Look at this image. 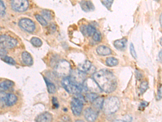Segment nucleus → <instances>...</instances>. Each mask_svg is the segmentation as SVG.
<instances>
[{"label": "nucleus", "mask_w": 162, "mask_h": 122, "mask_svg": "<svg viewBox=\"0 0 162 122\" xmlns=\"http://www.w3.org/2000/svg\"><path fill=\"white\" fill-rule=\"evenodd\" d=\"M35 18L37 20V21L40 23V24L43 26H45L48 24L47 22V21L45 20V19H44V17H42V16H41L40 15H38V14H36L35 15Z\"/></svg>", "instance_id": "26"}, {"label": "nucleus", "mask_w": 162, "mask_h": 122, "mask_svg": "<svg viewBox=\"0 0 162 122\" xmlns=\"http://www.w3.org/2000/svg\"><path fill=\"white\" fill-rule=\"evenodd\" d=\"M53 104L55 108H58V107L59 106V104H58V103L57 100V99L55 97L53 98Z\"/></svg>", "instance_id": "36"}, {"label": "nucleus", "mask_w": 162, "mask_h": 122, "mask_svg": "<svg viewBox=\"0 0 162 122\" xmlns=\"http://www.w3.org/2000/svg\"><path fill=\"white\" fill-rule=\"evenodd\" d=\"M148 103H146V102H143L142 103H141V105H140V106H141V108H139V109H141V110H142V109H144V108H145V107L148 105Z\"/></svg>", "instance_id": "37"}, {"label": "nucleus", "mask_w": 162, "mask_h": 122, "mask_svg": "<svg viewBox=\"0 0 162 122\" xmlns=\"http://www.w3.org/2000/svg\"><path fill=\"white\" fill-rule=\"evenodd\" d=\"M69 77L76 84L79 86H82L85 80L86 76L85 72L80 71L78 70L71 72Z\"/></svg>", "instance_id": "6"}, {"label": "nucleus", "mask_w": 162, "mask_h": 122, "mask_svg": "<svg viewBox=\"0 0 162 122\" xmlns=\"http://www.w3.org/2000/svg\"><path fill=\"white\" fill-rule=\"evenodd\" d=\"M130 53H131L132 57L135 58V59H136L137 58V54H136V52L135 51L134 44H132V43L130 45Z\"/></svg>", "instance_id": "33"}, {"label": "nucleus", "mask_w": 162, "mask_h": 122, "mask_svg": "<svg viewBox=\"0 0 162 122\" xmlns=\"http://www.w3.org/2000/svg\"><path fill=\"white\" fill-rule=\"evenodd\" d=\"M160 24H161V26L162 28V14L160 16Z\"/></svg>", "instance_id": "39"}, {"label": "nucleus", "mask_w": 162, "mask_h": 122, "mask_svg": "<svg viewBox=\"0 0 162 122\" xmlns=\"http://www.w3.org/2000/svg\"><path fill=\"white\" fill-rule=\"evenodd\" d=\"M7 54V51L6 50V48L4 47H2L1 46V53H0V55H1V58L3 57L6 56Z\"/></svg>", "instance_id": "34"}, {"label": "nucleus", "mask_w": 162, "mask_h": 122, "mask_svg": "<svg viewBox=\"0 0 162 122\" xmlns=\"http://www.w3.org/2000/svg\"><path fill=\"white\" fill-rule=\"evenodd\" d=\"M17 100V97L14 94H4L3 92L2 95L1 93V102L2 101L8 106H11L14 105L16 103Z\"/></svg>", "instance_id": "11"}, {"label": "nucleus", "mask_w": 162, "mask_h": 122, "mask_svg": "<svg viewBox=\"0 0 162 122\" xmlns=\"http://www.w3.org/2000/svg\"><path fill=\"white\" fill-rule=\"evenodd\" d=\"M96 32V29L93 26H91V25L87 26V36H89V37L92 36Z\"/></svg>", "instance_id": "25"}, {"label": "nucleus", "mask_w": 162, "mask_h": 122, "mask_svg": "<svg viewBox=\"0 0 162 122\" xmlns=\"http://www.w3.org/2000/svg\"><path fill=\"white\" fill-rule=\"evenodd\" d=\"M80 30L82 33L85 36H87V26H82L80 28Z\"/></svg>", "instance_id": "35"}, {"label": "nucleus", "mask_w": 162, "mask_h": 122, "mask_svg": "<svg viewBox=\"0 0 162 122\" xmlns=\"http://www.w3.org/2000/svg\"><path fill=\"white\" fill-rule=\"evenodd\" d=\"M1 46L5 48H12L16 46L17 41L13 37L7 35H1L0 37Z\"/></svg>", "instance_id": "8"}, {"label": "nucleus", "mask_w": 162, "mask_h": 122, "mask_svg": "<svg viewBox=\"0 0 162 122\" xmlns=\"http://www.w3.org/2000/svg\"><path fill=\"white\" fill-rule=\"evenodd\" d=\"M62 85L68 92L71 94H80L83 90V85L79 86L76 84L71 80L69 77L63 78L62 80Z\"/></svg>", "instance_id": "4"}, {"label": "nucleus", "mask_w": 162, "mask_h": 122, "mask_svg": "<svg viewBox=\"0 0 162 122\" xmlns=\"http://www.w3.org/2000/svg\"><path fill=\"white\" fill-rule=\"evenodd\" d=\"M160 44H161V45L162 46V37L161 38V40H160Z\"/></svg>", "instance_id": "40"}, {"label": "nucleus", "mask_w": 162, "mask_h": 122, "mask_svg": "<svg viewBox=\"0 0 162 122\" xmlns=\"http://www.w3.org/2000/svg\"><path fill=\"white\" fill-rule=\"evenodd\" d=\"M1 59L3 61L7 62V63L9 64L12 65H14L16 64V62L15 61V60H14L13 58L9 57H8L7 55L2 57Z\"/></svg>", "instance_id": "27"}, {"label": "nucleus", "mask_w": 162, "mask_h": 122, "mask_svg": "<svg viewBox=\"0 0 162 122\" xmlns=\"http://www.w3.org/2000/svg\"><path fill=\"white\" fill-rule=\"evenodd\" d=\"M159 58L160 59L161 61H162V51L160 52L159 54Z\"/></svg>", "instance_id": "38"}, {"label": "nucleus", "mask_w": 162, "mask_h": 122, "mask_svg": "<svg viewBox=\"0 0 162 122\" xmlns=\"http://www.w3.org/2000/svg\"><path fill=\"white\" fill-rule=\"evenodd\" d=\"M155 1H157V2H159L160 0H155Z\"/></svg>", "instance_id": "41"}, {"label": "nucleus", "mask_w": 162, "mask_h": 122, "mask_svg": "<svg viewBox=\"0 0 162 122\" xmlns=\"http://www.w3.org/2000/svg\"><path fill=\"white\" fill-rule=\"evenodd\" d=\"M148 88V83L146 81H143L140 86V93L143 94Z\"/></svg>", "instance_id": "28"}, {"label": "nucleus", "mask_w": 162, "mask_h": 122, "mask_svg": "<svg viewBox=\"0 0 162 122\" xmlns=\"http://www.w3.org/2000/svg\"><path fill=\"white\" fill-rule=\"evenodd\" d=\"M19 26L24 31L28 32H33L35 29V24L31 19L24 18L21 19L19 22Z\"/></svg>", "instance_id": "10"}, {"label": "nucleus", "mask_w": 162, "mask_h": 122, "mask_svg": "<svg viewBox=\"0 0 162 122\" xmlns=\"http://www.w3.org/2000/svg\"><path fill=\"white\" fill-rule=\"evenodd\" d=\"M106 64L108 66L112 67L117 65L118 64V61L117 59L113 57H109L106 60Z\"/></svg>", "instance_id": "22"}, {"label": "nucleus", "mask_w": 162, "mask_h": 122, "mask_svg": "<svg viewBox=\"0 0 162 122\" xmlns=\"http://www.w3.org/2000/svg\"><path fill=\"white\" fill-rule=\"evenodd\" d=\"M126 42H127V40L125 38H123L120 40L115 41L114 44L116 49L121 50L125 47Z\"/></svg>", "instance_id": "19"}, {"label": "nucleus", "mask_w": 162, "mask_h": 122, "mask_svg": "<svg viewBox=\"0 0 162 122\" xmlns=\"http://www.w3.org/2000/svg\"><path fill=\"white\" fill-rule=\"evenodd\" d=\"M91 67L92 65L91 62L88 60H86L78 65V69L80 71L87 73L90 70Z\"/></svg>", "instance_id": "15"}, {"label": "nucleus", "mask_w": 162, "mask_h": 122, "mask_svg": "<svg viewBox=\"0 0 162 122\" xmlns=\"http://www.w3.org/2000/svg\"><path fill=\"white\" fill-rule=\"evenodd\" d=\"M83 90H85V92L89 91L90 92L96 93L99 90H101L93 78H89L87 79H85L83 84Z\"/></svg>", "instance_id": "7"}, {"label": "nucleus", "mask_w": 162, "mask_h": 122, "mask_svg": "<svg viewBox=\"0 0 162 122\" xmlns=\"http://www.w3.org/2000/svg\"><path fill=\"white\" fill-rule=\"evenodd\" d=\"M22 58L24 63L28 66H31L33 64V60L30 53L24 52L22 54Z\"/></svg>", "instance_id": "17"}, {"label": "nucleus", "mask_w": 162, "mask_h": 122, "mask_svg": "<svg viewBox=\"0 0 162 122\" xmlns=\"http://www.w3.org/2000/svg\"><path fill=\"white\" fill-rule=\"evenodd\" d=\"M83 108V102L77 97L72 98L71 102V109L73 114L79 116L81 113Z\"/></svg>", "instance_id": "9"}, {"label": "nucleus", "mask_w": 162, "mask_h": 122, "mask_svg": "<svg viewBox=\"0 0 162 122\" xmlns=\"http://www.w3.org/2000/svg\"><path fill=\"white\" fill-rule=\"evenodd\" d=\"M92 78L97 84L102 91L107 93L114 91L117 87V81L112 72L107 69L95 72Z\"/></svg>", "instance_id": "1"}, {"label": "nucleus", "mask_w": 162, "mask_h": 122, "mask_svg": "<svg viewBox=\"0 0 162 122\" xmlns=\"http://www.w3.org/2000/svg\"><path fill=\"white\" fill-rule=\"evenodd\" d=\"M54 72L60 77H69L71 72L70 63L64 60L58 61L54 68Z\"/></svg>", "instance_id": "3"}, {"label": "nucleus", "mask_w": 162, "mask_h": 122, "mask_svg": "<svg viewBox=\"0 0 162 122\" xmlns=\"http://www.w3.org/2000/svg\"><path fill=\"white\" fill-rule=\"evenodd\" d=\"M104 102V99L101 97H99L96 99L94 102H92V106L95 110L97 111H98L102 108L103 104Z\"/></svg>", "instance_id": "18"}, {"label": "nucleus", "mask_w": 162, "mask_h": 122, "mask_svg": "<svg viewBox=\"0 0 162 122\" xmlns=\"http://www.w3.org/2000/svg\"><path fill=\"white\" fill-rule=\"evenodd\" d=\"M0 13H1V17H3L6 13V7L2 0H1Z\"/></svg>", "instance_id": "30"}, {"label": "nucleus", "mask_w": 162, "mask_h": 122, "mask_svg": "<svg viewBox=\"0 0 162 122\" xmlns=\"http://www.w3.org/2000/svg\"><path fill=\"white\" fill-rule=\"evenodd\" d=\"M44 80L45 81L46 85L47 86L48 91L49 93H54L56 91L55 86L54 84H53L51 82L49 81L47 78H44Z\"/></svg>", "instance_id": "21"}, {"label": "nucleus", "mask_w": 162, "mask_h": 122, "mask_svg": "<svg viewBox=\"0 0 162 122\" xmlns=\"http://www.w3.org/2000/svg\"><path fill=\"white\" fill-rule=\"evenodd\" d=\"M96 52L101 55H108L112 54V50L109 48L105 46H99L96 49Z\"/></svg>", "instance_id": "16"}, {"label": "nucleus", "mask_w": 162, "mask_h": 122, "mask_svg": "<svg viewBox=\"0 0 162 122\" xmlns=\"http://www.w3.org/2000/svg\"><path fill=\"white\" fill-rule=\"evenodd\" d=\"M53 120V116L49 112H44L38 116L35 119L36 122H51Z\"/></svg>", "instance_id": "14"}, {"label": "nucleus", "mask_w": 162, "mask_h": 122, "mask_svg": "<svg viewBox=\"0 0 162 122\" xmlns=\"http://www.w3.org/2000/svg\"><path fill=\"white\" fill-rule=\"evenodd\" d=\"M0 85H1V90L2 89L3 90L6 91L11 88V87H13V86L14 85V83L13 81L7 80H5L3 82H1Z\"/></svg>", "instance_id": "20"}, {"label": "nucleus", "mask_w": 162, "mask_h": 122, "mask_svg": "<svg viewBox=\"0 0 162 122\" xmlns=\"http://www.w3.org/2000/svg\"><path fill=\"white\" fill-rule=\"evenodd\" d=\"M80 4L82 9L85 12H89L94 10V6L90 0H82Z\"/></svg>", "instance_id": "13"}, {"label": "nucleus", "mask_w": 162, "mask_h": 122, "mask_svg": "<svg viewBox=\"0 0 162 122\" xmlns=\"http://www.w3.org/2000/svg\"><path fill=\"white\" fill-rule=\"evenodd\" d=\"M119 106L120 102L118 98L111 97L104 100L102 108L105 114L111 115L118 111Z\"/></svg>", "instance_id": "2"}, {"label": "nucleus", "mask_w": 162, "mask_h": 122, "mask_svg": "<svg viewBox=\"0 0 162 122\" xmlns=\"http://www.w3.org/2000/svg\"><path fill=\"white\" fill-rule=\"evenodd\" d=\"M31 44L36 47H40L42 44V41L39 38L36 37H32L31 40Z\"/></svg>", "instance_id": "23"}, {"label": "nucleus", "mask_w": 162, "mask_h": 122, "mask_svg": "<svg viewBox=\"0 0 162 122\" xmlns=\"http://www.w3.org/2000/svg\"><path fill=\"white\" fill-rule=\"evenodd\" d=\"M10 4L12 9L18 12L27 10L29 5L28 0H11Z\"/></svg>", "instance_id": "5"}, {"label": "nucleus", "mask_w": 162, "mask_h": 122, "mask_svg": "<svg viewBox=\"0 0 162 122\" xmlns=\"http://www.w3.org/2000/svg\"><path fill=\"white\" fill-rule=\"evenodd\" d=\"M98 97V95L96 93H94V92H90L86 95L87 99L88 100V101H89L91 103H92Z\"/></svg>", "instance_id": "24"}, {"label": "nucleus", "mask_w": 162, "mask_h": 122, "mask_svg": "<svg viewBox=\"0 0 162 122\" xmlns=\"http://www.w3.org/2000/svg\"><path fill=\"white\" fill-rule=\"evenodd\" d=\"M92 39L96 41V42H99L102 40V37L101 34H99L98 32H96L93 35H92Z\"/></svg>", "instance_id": "31"}, {"label": "nucleus", "mask_w": 162, "mask_h": 122, "mask_svg": "<svg viewBox=\"0 0 162 122\" xmlns=\"http://www.w3.org/2000/svg\"><path fill=\"white\" fill-rule=\"evenodd\" d=\"M42 14L43 16V17H44L45 19H47V20H50L51 19H52L51 14L49 10H42Z\"/></svg>", "instance_id": "29"}, {"label": "nucleus", "mask_w": 162, "mask_h": 122, "mask_svg": "<svg viewBox=\"0 0 162 122\" xmlns=\"http://www.w3.org/2000/svg\"><path fill=\"white\" fill-rule=\"evenodd\" d=\"M85 118L88 122H94L97 118V111L91 108H86L84 112Z\"/></svg>", "instance_id": "12"}, {"label": "nucleus", "mask_w": 162, "mask_h": 122, "mask_svg": "<svg viewBox=\"0 0 162 122\" xmlns=\"http://www.w3.org/2000/svg\"><path fill=\"white\" fill-rule=\"evenodd\" d=\"M114 0H104L102 1V4L104 5L108 9H110L113 3Z\"/></svg>", "instance_id": "32"}]
</instances>
